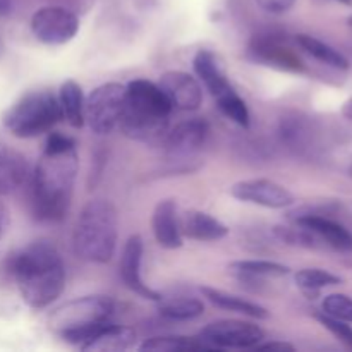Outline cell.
Here are the masks:
<instances>
[{"label": "cell", "mask_w": 352, "mask_h": 352, "mask_svg": "<svg viewBox=\"0 0 352 352\" xmlns=\"http://www.w3.org/2000/svg\"><path fill=\"white\" fill-rule=\"evenodd\" d=\"M126 105V85L105 82L93 89L85 102V122L95 134L105 136L119 127Z\"/></svg>", "instance_id": "52a82bcc"}, {"label": "cell", "mask_w": 352, "mask_h": 352, "mask_svg": "<svg viewBox=\"0 0 352 352\" xmlns=\"http://www.w3.org/2000/svg\"><path fill=\"white\" fill-rule=\"evenodd\" d=\"M196 339L206 349H253L265 339V330L244 320H217L203 327Z\"/></svg>", "instance_id": "ba28073f"}, {"label": "cell", "mask_w": 352, "mask_h": 352, "mask_svg": "<svg viewBox=\"0 0 352 352\" xmlns=\"http://www.w3.org/2000/svg\"><path fill=\"white\" fill-rule=\"evenodd\" d=\"M322 309L332 318L352 323V298L346 294H330L323 299Z\"/></svg>", "instance_id": "f1b7e54d"}, {"label": "cell", "mask_w": 352, "mask_h": 352, "mask_svg": "<svg viewBox=\"0 0 352 352\" xmlns=\"http://www.w3.org/2000/svg\"><path fill=\"white\" fill-rule=\"evenodd\" d=\"M296 223L302 229H308L333 250L342 251V253L352 251V234L336 220L315 215V213H305L296 219Z\"/></svg>", "instance_id": "2e32d148"}, {"label": "cell", "mask_w": 352, "mask_h": 352, "mask_svg": "<svg viewBox=\"0 0 352 352\" xmlns=\"http://www.w3.org/2000/svg\"><path fill=\"white\" fill-rule=\"evenodd\" d=\"M192 69H195L198 79L205 85V88L208 89L213 98L232 88L226 72H223L219 57L212 50L201 48V50L196 52L195 58H192Z\"/></svg>", "instance_id": "ffe728a7"}, {"label": "cell", "mask_w": 352, "mask_h": 352, "mask_svg": "<svg viewBox=\"0 0 352 352\" xmlns=\"http://www.w3.org/2000/svg\"><path fill=\"white\" fill-rule=\"evenodd\" d=\"M217 107L220 109V112L230 119L232 122H236L237 126L248 129L251 124V113L248 109L246 102L237 95V91L234 88L227 89L226 93H222L220 96H217Z\"/></svg>", "instance_id": "4316f807"}, {"label": "cell", "mask_w": 352, "mask_h": 352, "mask_svg": "<svg viewBox=\"0 0 352 352\" xmlns=\"http://www.w3.org/2000/svg\"><path fill=\"white\" fill-rule=\"evenodd\" d=\"M113 305L109 296H85L64 302L48 316V329L72 346H82L112 316Z\"/></svg>", "instance_id": "5b68a950"}, {"label": "cell", "mask_w": 352, "mask_h": 352, "mask_svg": "<svg viewBox=\"0 0 352 352\" xmlns=\"http://www.w3.org/2000/svg\"><path fill=\"white\" fill-rule=\"evenodd\" d=\"M143 237L140 234H134L129 236V239L126 241L122 248V253H120V261H119V274L122 282L126 284V287L129 291H133L134 294L141 296L143 299H150V301L158 302L162 299L160 292L153 291L148 284H144L143 275H141V263H143Z\"/></svg>", "instance_id": "7c38bea8"}, {"label": "cell", "mask_w": 352, "mask_h": 352, "mask_svg": "<svg viewBox=\"0 0 352 352\" xmlns=\"http://www.w3.org/2000/svg\"><path fill=\"white\" fill-rule=\"evenodd\" d=\"M208 133V122L199 119V117L179 122L177 126L172 127L165 134V151H167V155L170 158L191 157L196 151L201 150L203 144L206 143Z\"/></svg>", "instance_id": "5bb4252c"}, {"label": "cell", "mask_w": 352, "mask_h": 352, "mask_svg": "<svg viewBox=\"0 0 352 352\" xmlns=\"http://www.w3.org/2000/svg\"><path fill=\"white\" fill-rule=\"evenodd\" d=\"M60 120L62 112L58 100L48 89L26 93L10 105L2 117L6 129L21 140L50 133Z\"/></svg>", "instance_id": "8992f818"}, {"label": "cell", "mask_w": 352, "mask_h": 352, "mask_svg": "<svg viewBox=\"0 0 352 352\" xmlns=\"http://www.w3.org/2000/svg\"><path fill=\"white\" fill-rule=\"evenodd\" d=\"M136 330L124 325H103L95 336L86 340L79 349L85 352H124L134 347Z\"/></svg>", "instance_id": "d6986e66"}, {"label": "cell", "mask_w": 352, "mask_h": 352, "mask_svg": "<svg viewBox=\"0 0 352 352\" xmlns=\"http://www.w3.org/2000/svg\"><path fill=\"white\" fill-rule=\"evenodd\" d=\"M340 112H342L344 119L352 120V98H349L346 103H344L342 110H340Z\"/></svg>", "instance_id": "836d02e7"}, {"label": "cell", "mask_w": 352, "mask_h": 352, "mask_svg": "<svg viewBox=\"0 0 352 352\" xmlns=\"http://www.w3.org/2000/svg\"><path fill=\"white\" fill-rule=\"evenodd\" d=\"M158 311L164 318L172 322H188V320L199 318L205 313V305L196 298H162L158 301Z\"/></svg>", "instance_id": "cb8c5ba5"}, {"label": "cell", "mask_w": 352, "mask_h": 352, "mask_svg": "<svg viewBox=\"0 0 352 352\" xmlns=\"http://www.w3.org/2000/svg\"><path fill=\"white\" fill-rule=\"evenodd\" d=\"M172 110L170 102L157 82L134 79L126 85V105L119 129L138 143H164Z\"/></svg>", "instance_id": "3957f363"}, {"label": "cell", "mask_w": 352, "mask_h": 352, "mask_svg": "<svg viewBox=\"0 0 352 352\" xmlns=\"http://www.w3.org/2000/svg\"><path fill=\"white\" fill-rule=\"evenodd\" d=\"M337 2L344 3V6H349V7H352V0H337Z\"/></svg>", "instance_id": "d590c367"}, {"label": "cell", "mask_w": 352, "mask_h": 352, "mask_svg": "<svg viewBox=\"0 0 352 352\" xmlns=\"http://www.w3.org/2000/svg\"><path fill=\"white\" fill-rule=\"evenodd\" d=\"M30 175V164L21 151L0 144V196L16 192Z\"/></svg>", "instance_id": "ac0fdd59"}, {"label": "cell", "mask_w": 352, "mask_h": 352, "mask_svg": "<svg viewBox=\"0 0 352 352\" xmlns=\"http://www.w3.org/2000/svg\"><path fill=\"white\" fill-rule=\"evenodd\" d=\"M179 220L182 236L199 243L220 241L229 234V227L226 223L201 210H186L182 215H179Z\"/></svg>", "instance_id": "e0dca14e"}, {"label": "cell", "mask_w": 352, "mask_h": 352, "mask_svg": "<svg viewBox=\"0 0 352 352\" xmlns=\"http://www.w3.org/2000/svg\"><path fill=\"white\" fill-rule=\"evenodd\" d=\"M254 2H256L265 12L284 14L287 12L289 9H292L298 0H254Z\"/></svg>", "instance_id": "4dcf8cb0"}, {"label": "cell", "mask_w": 352, "mask_h": 352, "mask_svg": "<svg viewBox=\"0 0 352 352\" xmlns=\"http://www.w3.org/2000/svg\"><path fill=\"white\" fill-rule=\"evenodd\" d=\"M206 349L198 339H189L182 336H162L146 339L140 346L141 352H182Z\"/></svg>", "instance_id": "484cf974"}, {"label": "cell", "mask_w": 352, "mask_h": 352, "mask_svg": "<svg viewBox=\"0 0 352 352\" xmlns=\"http://www.w3.org/2000/svg\"><path fill=\"white\" fill-rule=\"evenodd\" d=\"M315 318L318 320L330 333H333L340 342L346 344L347 347H352V327L347 325V322L332 318V316L325 315V313H318Z\"/></svg>", "instance_id": "f546056e"}, {"label": "cell", "mask_w": 352, "mask_h": 352, "mask_svg": "<svg viewBox=\"0 0 352 352\" xmlns=\"http://www.w3.org/2000/svg\"><path fill=\"white\" fill-rule=\"evenodd\" d=\"M229 270L239 278H261V277H285L289 267L272 260H237L229 265Z\"/></svg>", "instance_id": "d4e9b609"}, {"label": "cell", "mask_w": 352, "mask_h": 352, "mask_svg": "<svg viewBox=\"0 0 352 352\" xmlns=\"http://www.w3.org/2000/svg\"><path fill=\"white\" fill-rule=\"evenodd\" d=\"M151 229L157 243L165 250H179L182 246L181 220L177 203L174 199H162L157 203L151 215Z\"/></svg>", "instance_id": "9a60e30c"}, {"label": "cell", "mask_w": 352, "mask_h": 352, "mask_svg": "<svg viewBox=\"0 0 352 352\" xmlns=\"http://www.w3.org/2000/svg\"><path fill=\"white\" fill-rule=\"evenodd\" d=\"M201 294L208 299L212 305H215L217 308L227 309V311L239 313V315L250 316V318L256 320H267L270 316V313L267 311V308L256 305V302H251L248 299L239 298L236 294H230V292L222 291V289H213V287H201Z\"/></svg>", "instance_id": "44dd1931"}, {"label": "cell", "mask_w": 352, "mask_h": 352, "mask_svg": "<svg viewBox=\"0 0 352 352\" xmlns=\"http://www.w3.org/2000/svg\"><path fill=\"white\" fill-rule=\"evenodd\" d=\"M58 105H60L62 119L74 129L85 126V95H82V88L74 81V79H67L60 85L58 89Z\"/></svg>", "instance_id": "7402d4cb"}, {"label": "cell", "mask_w": 352, "mask_h": 352, "mask_svg": "<svg viewBox=\"0 0 352 352\" xmlns=\"http://www.w3.org/2000/svg\"><path fill=\"white\" fill-rule=\"evenodd\" d=\"M79 157L76 148L43 150L31 182V208L40 222H60L69 213L74 195Z\"/></svg>", "instance_id": "7a4b0ae2"}, {"label": "cell", "mask_w": 352, "mask_h": 352, "mask_svg": "<svg viewBox=\"0 0 352 352\" xmlns=\"http://www.w3.org/2000/svg\"><path fill=\"white\" fill-rule=\"evenodd\" d=\"M256 349L260 351H278V352H285V351H294V346L287 342H268V344H258Z\"/></svg>", "instance_id": "1f68e13d"}, {"label": "cell", "mask_w": 352, "mask_h": 352, "mask_svg": "<svg viewBox=\"0 0 352 352\" xmlns=\"http://www.w3.org/2000/svg\"><path fill=\"white\" fill-rule=\"evenodd\" d=\"M31 33L45 45H64L79 31V19L72 10L58 6H47L31 16Z\"/></svg>", "instance_id": "9c48e42d"}, {"label": "cell", "mask_w": 352, "mask_h": 352, "mask_svg": "<svg viewBox=\"0 0 352 352\" xmlns=\"http://www.w3.org/2000/svg\"><path fill=\"white\" fill-rule=\"evenodd\" d=\"M9 272L23 301L33 309L47 308L64 292V261L48 241H34L12 254Z\"/></svg>", "instance_id": "6da1fadb"}, {"label": "cell", "mask_w": 352, "mask_h": 352, "mask_svg": "<svg viewBox=\"0 0 352 352\" xmlns=\"http://www.w3.org/2000/svg\"><path fill=\"white\" fill-rule=\"evenodd\" d=\"M172 109L195 112L203 103V88L198 79L184 71H167L158 81Z\"/></svg>", "instance_id": "4fadbf2b"}, {"label": "cell", "mask_w": 352, "mask_h": 352, "mask_svg": "<svg viewBox=\"0 0 352 352\" xmlns=\"http://www.w3.org/2000/svg\"><path fill=\"white\" fill-rule=\"evenodd\" d=\"M248 54L258 64L277 69V71L294 72V74L306 71L305 62L289 45H285L284 38L280 34H256L251 40Z\"/></svg>", "instance_id": "30bf717a"}, {"label": "cell", "mask_w": 352, "mask_h": 352, "mask_svg": "<svg viewBox=\"0 0 352 352\" xmlns=\"http://www.w3.org/2000/svg\"><path fill=\"white\" fill-rule=\"evenodd\" d=\"M119 239V213L109 199H91L82 206L72 234L74 254L88 263L105 265L113 258Z\"/></svg>", "instance_id": "277c9868"}, {"label": "cell", "mask_w": 352, "mask_h": 352, "mask_svg": "<svg viewBox=\"0 0 352 352\" xmlns=\"http://www.w3.org/2000/svg\"><path fill=\"white\" fill-rule=\"evenodd\" d=\"M294 280L298 287L302 289L306 294H316V292L325 287L342 284V278L339 275H333L330 272L322 270V268H305V270H299L294 275Z\"/></svg>", "instance_id": "83f0119b"}, {"label": "cell", "mask_w": 352, "mask_h": 352, "mask_svg": "<svg viewBox=\"0 0 352 352\" xmlns=\"http://www.w3.org/2000/svg\"><path fill=\"white\" fill-rule=\"evenodd\" d=\"M10 227V213L9 210L6 208L3 205H0V241L6 237L7 230H9Z\"/></svg>", "instance_id": "d6a6232c"}, {"label": "cell", "mask_w": 352, "mask_h": 352, "mask_svg": "<svg viewBox=\"0 0 352 352\" xmlns=\"http://www.w3.org/2000/svg\"><path fill=\"white\" fill-rule=\"evenodd\" d=\"M296 43L301 47L302 52L311 55L318 62H323L325 65L339 69V71H347L349 69V60L346 58V55H342L339 50L330 47L325 41L311 36V34H298L296 36Z\"/></svg>", "instance_id": "603a6c76"}, {"label": "cell", "mask_w": 352, "mask_h": 352, "mask_svg": "<svg viewBox=\"0 0 352 352\" xmlns=\"http://www.w3.org/2000/svg\"><path fill=\"white\" fill-rule=\"evenodd\" d=\"M349 174H351V175H352V167H351V168H349Z\"/></svg>", "instance_id": "8d00e7d4"}, {"label": "cell", "mask_w": 352, "mask_h": 352, "mask_svg": "<svg viewBox=\"0 0 352 352\" xmlns=\"http://www.w3.org/2000/svg\"><path fill=\"white\" fill-rule=\"evenodd\" d=\"M12 10V0H0V16H7Z\"/></svg>", "instance_id": "e575fe53"}, {"label": "cell", "mask_w": 352, "mask_h": 352, "mask_svg": "<svg viewBox=\"0 0 352 352\" xmlns=\"http://www.w3.org/2000/svg\"><path fill=\"white\" fill-rule=\"evenodd\" d=\"M230 196L243 203L270 210H284L294 205V195L272 179H246L230 188Z\"/></svg>", "instance_id": "8fae6325"}]
</instances>
